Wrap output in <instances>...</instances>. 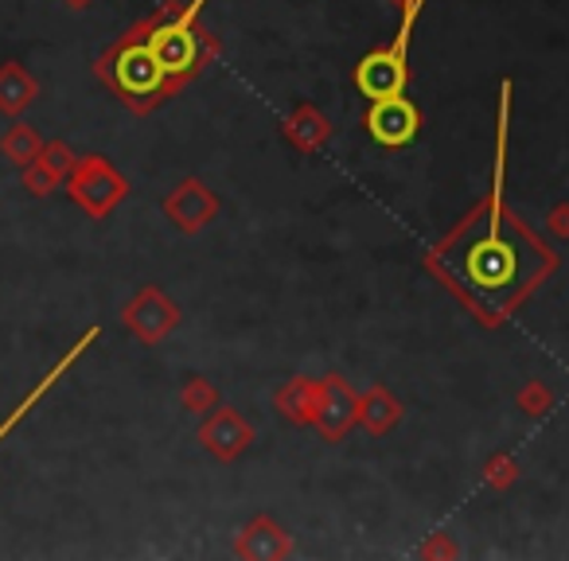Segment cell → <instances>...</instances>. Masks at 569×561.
<instances>
[{"label": "cell", "instance_id": "8992f818", "mask_svg": "<svg viewBox=\"0 0 569 561\" xmlns=\"http://www.w3.org/2000/svg\"><path fill=\"white\" fill-rule=\"evenodd\" d=\"M94 340H98V328H90V332H87V335H82V340H79V343H74V348H71V351H67V355H63V359H59V363H56V367H51V371H48V374H43V379H40V382H36V390H28V398H24V402H20V405H17V410H12V413H9V418L0 421V441H4V437H9V433H12V429H17V425H20V421H24V418H28V413H32V410H36V405H40V402H43V398H48V390H51V387H56V382H59V379H63V374H67V371H71V367H74V363H79V359H82V351H87V348H90V343H94Z\"/></svg>", "mask_w": 569, "mask_h": 561}, {"label": "cell", "instance_id": "277c9868", "mask_svg": "<svg viewBox=\"0 0 569 561\" xmlns=\"http://www.w3.org/2000/svg\"><path fill=\"white\" fill-rule=\"evenodd\" d=\"M367 133H371V141H379L382 149H406V144H413L421 133L418 106L406 94L379 98V102H371V110H367Z\"/></svg>", "mask_w": 569, "mask_h": 561}, {"label": "cell", "instance_id": "5b68a950", "mask_svg": "<svg viewBox=\"0 0 569 561\" xmlns=\"http://www.w3.org/2000/svg\"><path fill=\"white\" fill-rule=\"evenodd\" d=\"M203 4L207 0H191L172 24L157 28V32L149 36V48L160 56L168 79H172V74H188L191 67H196V20H199V12H203Z\"/></svg>", "mask_w": 569, "mask_h": 561}, {"label": "cell", "instance_id": "3957f363", "mask_svg": "<svg viewBox=\"0 0 569 561\" xmlns=\"http://www.w3.org/2000/svg\"><path fill=\"white\" fill-rule=\"evenodd\" d=\"M110 74H113V82H118V90L126 98H152L168 82L164 63H160V56L149 48V40L126 43V48L113 56Z\"/></svg>", "mask_w": 569, "mask_h": 561}, {"label": "cell", "instance_id": "6da1fadb", "mask_svg": "<svg viewBox=\"0 0 569 561\" xmlns=\"http://www.w3.org/2000/svg\"><path fill=\"white\" fill-rule=\"evenodd\" d=\"M507 137H511V82L499 87V126H496V176H491V219L483 242L472 246L465 269L468 281L483 293H499L519 273V253L503 242V168H507Z\"/></svg>", "mask_w": 569, "mask_h": 561}, {"label": "cell", "instance_id": "7a4b0ae2", "mask_svg": "<svg viewBox=\"0 0 569 561\" xmlns=\"http://www.w3.org/2000/svg\"><path fill=\"white\" fill-rule=\"evenodd\" d=\"M421 9H426V0H406L402 24H398L390 48H379V51H371V56L359 59L356 87L363 98L379 102V98L406 94V79H410V40H413V28H418V20H421Z\"/></svg>", "mask_w": 569, "mask_h": 561}]
</instances>
